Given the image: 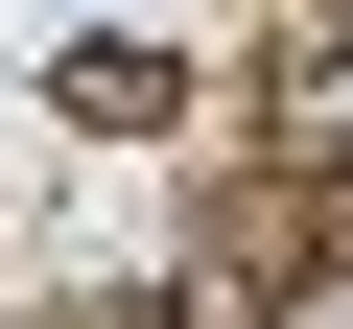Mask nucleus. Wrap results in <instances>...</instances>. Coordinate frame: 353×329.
<instances>
[{"label":"nucleus","mask_w":353,"mask_h":329,"mask_svg":"<svg viewBox=\"0 0 353 329\" xmlns=\"http://www.w3.org/2000/svg\"><path fill=\"white\" fill-rule=\"evenodd\" d=\"M48 118L118 141V164H165V141H212V47H189V24H71V47H48Z\"/></svg>","instance_id":"nucleus-1"}]
</instances>
